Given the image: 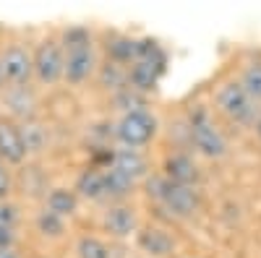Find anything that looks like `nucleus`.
I'll list each match as a JSON object with an SVG mask.
<instances>
[{
	"instance_id": "a211bd4d",
	"label": "nucleus",
	"mask_w": 261,
	"mask_h": 258,
	"mask_svg": "<svg viewBox=\"0 0 261 258\" xmlns=\"http://www.w3.org/2000/svg\"><path fill=\"white\" fill-rule=\"evenodd\" d=\"M21 125V133H24V141H27V149H29V157L32 154H42L47 149V128L42 125L37 118L34 120H27V123H18Z\"/></svg>"
},
{
	"instance_id": "f257e3e1",
	"label": "nucleus",
	"mask_w": 261,
	"mask_h": 258,
	"mask_svg": "<svg viewBox=\"0 0 261 258\" xmlns=\"http://www.w3.org/2000/svg\"><path fill=\"white\" fill-rule=\"evenodd\" d=\"M188 141L191 146L206 159H222L227 154V138L220 131V125L214 123L209 107L196 104L188 110Z\"/></svg>"
},
{
	"instance_id": "20e7f679",
	"label": "nucleus",
	"mask_w": 261,
	"mask_h": 258,
	"mask_svg": "<svg viewBox=\"0 0 261 258\" xmlns=\"http://www.w3.org/2000/svg\"><path fill=\"white\" fill-rule=\"evenodd\" d=\"M65 71V52L58 37H45L34 47V81L39 86H55L63 81Z\"/></svg>"
},
{
	"instance_id": "4468645a",
	"label": "nucleus",
	"mask_w": 261,
	"mask_h": 258,
	"mask_svg": "<svg viewBox=\"0 0 261 258\" xmlns=\"http://www.w3.org/2000/svg\"><path fill=\"white\" fill-rule=\"evenodd\" d=\"M79 193L73 188H65V185H58V188H50L47 196H45V209H50L53 214H58V217L63 219H71L76 217L79 211Z\"/></svg>"
},
{
	"instance_id": "9d476101",
	"label": "nucleus",
	"mask_w": 261,
	"mask_h": 258,
	"mask_svg": "<svg viewBox=\"0 0 261 258\" xmlns=\"http://www.w3.org/2000/svg\"><path fill=\"white\" fill-rule=\"evenodd\" d=\"M162 175H165L170 183L188 185V188H196V183L201 180L199 164H196V162H193V157H191V154H186V152L167 154V157H165V164H162Z\"/></svg>"
},
{
	"instance_id": "412c9836",
	"label": "nucleus",
	"mask_w": 261,
	"mask_h": 258,
	"mask_svg": "<svg viewBox=\"0 0 261 258\" xmlns=\"http://www.w3.org/2000/svg\"><path fill=\"white\" fill-rule=\"evenodd\" d=\"M76 255L79 258H113V250L105 240L94 238V235H81L76 240Z\"/></svg>"
},
{
	"instance_id": "c85d7f7f",
	"label": "nucleus",
	"mask_w": 261,
	"mask_h": 258,
	"mask_svg": "<svg viewBox=\"0 0 261 258\" xmlns=\"http://www.w3.org/2000/svg\"><path fill=\"white\" fill-rule=\"evenodd\" d=\"M0 120H3V107H0Z\"/></svg>"
},
{
	"instance_id": "7ed1b4c3",
	"label": "nucleus",
	"mask_w": 261,
	"mask_h": 258,
	"mask_svg": "<svg viewBox=\"0 0 261 258\" xmlns=\"http://www.w3.org/2000/svg\"><path fill=\"white\" fill-rule=\"evenodd\" d=\"M214 104L235 125H256V120L261 118L258 102L243 89L241 81H225L214 94Z\"/></svg>"
},
{
	"instance_id": "6e6552de",
	"label": "nucleus",
	"mask_w": 261,
	"mask_h": 258,
	"mask_svg": "<svg viewBox=\"0 0 261 258\" xmlns=\"http://www.w3.org/2000/svg\"><path fill=\"white\" fill-rule=\"evenodd\" d=\"M0 107L6 110V118L16 120V123H27L37 118V94L29 86H6L0 92Z\"/></svg>"
},
{
	"instance_id": "4be33fe9",
	"label": "nucleus",
	"mask_w": 261,
	"mask_h": 258,
	"mask_svg": "<svg viewBox=\"0 0 261 258\" xmlns=\"http://www.w3.org/2000/svg\"><path fill=\"white\" fill-rule=\"evenodd\" d=\"M241 83H243V89L261 104V60H253V63H248V66L243 68Z\"/></svg>"
},
{
	"instance_id": "f3484780",
	"label": "nucleus",
	"mask_w": 261,
	"mask_h": 258,
	"mask_svg": "<svg viewBox=\"0 0 261 258\" xmlns=\"http://www.w3.org/2000/svg\"><path fill=\"white\" fill-rule=\"evenodd\" d=\"M107 58L118 66H134L139 58V39L130 37H115L113 42H107Z\"/></svg>"
},
{
	"instance_id": "ddd939ff",
	"label": "nucleus",
	"mask_w": 261,
	"mask_h": 258,
	"mask_svg": "<svg viewBox=\"0 0 261 258\" xmlns=\"http://www.w3.org/2000/svg\"><path fill=\"white\" fill-rule=\"evenodd\" d=\"M73 190L79 193V198H86V201H102L107 198V185H105V169L99 167H84L76 178V185Z\"/></svg>"
},
{
	"instance_id": "423d86ee",
	"label": "nucleus",
	"mask_w": 261,
	"mask_h": 258,
	"mask_svg": "<svg viewBox=\"0 0 261 258\" xmlns=\"http://www.w3.org/2000/svg\"><path fill=\"white\" fill-rule=\"evenodd\" d=\"M0 73L6 86H29L34 78V50L21 42H11L0 50Z\"/></svg>"
},
{
	"instance_id": "c756f323",
	"label": "nucleus",
	"mask_w": 261,
	"mask_h": 258,
	"mask_svg": "<svg viewBox=\"0 0 261 258\" xmlns=\"http://www.w3.org/2000/svg\"><path fill=\"white\" fill-rule=\"evenodd\" d=\"M0 167H6V164H3V159H0Z\"/></svg>"
},
{
	"instance_id": "1a4fd4ad",
	"label": "nucleus",
	"mask_w": 261,
	"mask_h": 258,
	"mask_svg": "<svg viewBox=\"0 0 261 258\" xmlns=\"http://www.w3.org/2000/svg\"><path fill=\"white\" fill-rule=\"evenodd\" d=\"M0 159L6 167H21L29 159V149L21 133V125L11 118L0 120Z\"/></svg>"
},
{
	"instance_id": "f03ea898",
	"label": "nucleus",
	"mask_w": 261,
	"mask_h": 258,
	"mask_svg": "<svg viewBox=\"0 0 261 258\" xmlns=\"http://www.w3.org/2000/svg\"><path fill=\"white\" fill-rule=\"evenodd\" d=\"M146 196L162 204L172 217H193L199 211V190L170 183L165 175H151L146 178Z\"/></svg>"
},
{
	"instance_id": "a878e982",
	"label": "nucleus",
	"mask_w": 261,
	"mask_h": 258,
	"mask_svg": "<svg viewBox=\"0 0 261 258\" xmlns=\"http://www.w3.org/2000/svg\"><path fill=\"white\" fill-rule=\"evenodd\" d=\"M0 258H24V255H21L18 248H6V250H0Z\"/></svg>"
},
{
	"instance_id": "bb28decb",
	"label": "nucleus",
	"mask_w": 261,
	"mask_h": 258,
	"mask_svg": "<svg viewBox=\"0 0 261 258\" xmlns=\"http://www.w3.org/2000/svg\"><path fill=\"white\" fill-rule=\"evenodd\" d=\"M253 131H256V136H258V141H261V118L256 120V125H253Z\"/></svg>"
},
{
	"instance_id": "f8f14e48",
	"label": "nucleus",
	"mask_w": 261,
	"mask_h": 258,
	"mask_svg": "<svg viewBox=\"0 0 261 258\" xmlns=\"http://www.w3.org/2000/svg\"><path fill=\"white\" fill-rule=\"evenodd\" d=\"M113 169H118L120 175L130 178V180H141L149 175V162L146 157L139 152V149H115V157H113ZM107 167V169H110Z\"/></svg>"
},
{
	"instance_id": "2eb2a0df",
	"label": "nucleus",
	"mask_w": 261,
	"mask_h": 258,
	"mask_svg": "<svg viewBox=\"0 0 261 258\" xmlns=\"http://www.w3.org/2000/svg\"><path fill=\"white\" fill-rule=\"evenodd\" d=\"M139 248L154 258H165L175 250V240H172L170 232H165L160 227H144L139 232Z\"/></svg>"
},
{
	"instance_id": "9b49d317",
	"label": "nucleus",
	"mask_w": 261,
	"mask_h": 258,
	"mask_svg": "<svg viewBox=\"0 0 261 258\" xmlns=\"http://www.w3.org/2000/svg\"><path fill=\"white\" fill-rule=\"evenodd\" d=\"M102 227L113 235V238H130L139 227V217H136V209L128 206V204H115L105 211L102 217Z\"/></svg>"
},
{
	"instance_id": "0eeeda50",
	"label": "nucleus",
	"mask_w": 261,
	"mask_h": 258,
	"mask_svg": "<svg viewBox=\"0 0 261 258\" xmlns=\"http://www.w3.org/2000/svg\"><path fill=\"white\" fill-rule=\"evenodd\" d=\"M65 52V71H63V81L71 86H81L86 83L94 71H97V55H94V45L86 42V45H71L63 47Z\"/></svg>"
},
{
	"instance_id": "393cba45",
	"label": "nucleus",
	"mask_w": 261,
	"mask_h": 258,
	"mask_svg": "<svg viewBox=\"0 0 261 258\" xmlns=\"http://www.w3.org/2000/svg\"><path fill=\"white\" fill-rule=\"evenodd\" d=\"M6 248H18V230L0 227V250Z\"/></svg>"
},
{
	"instance_id": "39448f33",
	"label": "nucleus",
	"mask_w": 261,
	"mask_h": 258,
	"mask_svg": "<svg viewBox=\"0 0 261 258\" xmlns=\"http://www.w3.org/2000/svg\"><path fill=\"white\" fill-rule=\"evenodd\" d=\"M157 118L149 110L125 112L115 125V138L123 149H141L157 136Z\"/></svg>"
},
{
	"instance_id": "dca6fc26",
	"label": "nucleus",
	"mask_w": 261,
	"mask_h": 258,
	"mask_svg": "<svg viewBox=\"0 0 261 258\" xmlns=\"http://www.w3.org/2000/svg\"><path fill=\"white\" fill-rule=\"evenodd\" d=\"M65 219L58 217V214H53L50 209L42 206L37 214H34V230L42 235L45 240H60L63 235H65Z\"/></svg>"
},
{
	"instance_id": "6ab92c4d",
	"label": "nucleus",
	"mask_w": 261,
	"mask_h": 258,
	"mask_svg": "<svg viewBox=\"0 0 261 258\" xmlns=\"http://www.w3.org/2000/svg\"><path fill=\"white\" fill-rule=\"evenodd\" d=\"M99 83L105 89H113V92H123L128 89V68L125 66H118V63L107 60L105 66H99Z\"/></svg>"
},
{
	"instance_id": "cd10ccee",
	"label": "nucleus",
	"mask_w": 261,
	"mask_h": 258,
	"mask_svg": "<svg viewBox=\"0 0 261 258\" xmlns=\"http://www.w3.org/2000/svg\"><path fill=\"white\" fill-rule=\"evenodd\" d=\"M6 89V81H3V73H0V92Z\"/></svg>"
},
{
	"instance_id": "b1692460",
	"label": "nucleus",
	"mask_w": 261,
	"mask_h": 258,
	"mask_svg": "<svg viewBox=\"0 0 261 258\" xmlns=\"http://www.w3.org/2000/svg\"><path fill=\"white\" fill-rule=\"evenodd\" d=\"M16 190V180L8 167H0V201H8L11 193Z\"/></svg>"
},
{
	"instance_id": "aec40b11",
	"label": "nucleus",
	"mask_w": 261,
	"mask_h": 258,
	"mask_svg": "<svg viewBox=\"0 0 261 258\" xmlns=\"http://www.w3.org/2000/svg\"><path fill=\"white\" fill-rule=\"evenodd\" d=\"M105 185H107V198H113V201H123L130 190H134V180L120 175L118 169H105Z\"/></svg>"
},
{
	"instance_id": "5701e85b",
	"label": "nucleus",
	"mask_w": 261,
	"mask_h": 258,
	"mask_svg": "<svg viewBox=\"0 0 261 258\" xmlns=\"http://www.w3.org/2000/svg\"><path fill=\"white\" fill-rule=\"evenodd\" d=\"M21 206L16 201H0V227H8V230H18L21 224Z\"/></svg>"
}]
</instances>
